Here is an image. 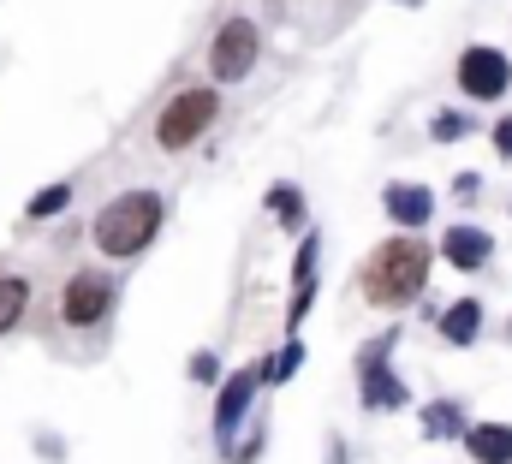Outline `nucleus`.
Returning <instances> with one entry per match:
<instances>
[{"label": "nucleus", "instance_id": "obj_13", "mask_svg": "<svg viewBox=\"0 0 512 464\" xmlns=\"http://www.w3.org/2000/svg\"><path fill=\"white\" fill-rule=\"evenodd\" d=\"M477 328H483V304H477V298H459L453 310H441V334H447V346H471Z\"/></svg>", "mask_w": 512, "mask_h": 464}, {"label": "nucleus", "instance_id": "obj_20", "mask_svg": "<svg viewBox=\"0 0 512 464\" xmlns=\"http://www.w3.org/2000/svg\"><path fill=\"white\" fill-rule=\"evenodd\" d=\"M191 381H215V351H197L191 357Z\"/></svg>", "mask_w": 512, "mask_h": 464}, {"label": "nucleus", "instance_id": "obj_3", "mask_svg": "<svg viewBox=\"0 0 512 464\" xmlns=\"http://www.w3.org/2000/svg\"><path fill=\"white\" fill-rule=\"evenodd\" d=\"M215 119H221V96H215V90H203V84H197V90H179V96L155 114V143H161V149H191Z\"/></svg>", "mask_w": 512, "mask_h": 464}, {"label": "nucleus", "instance_id": "obj_22", "mask_svg": "<svg viewBox=\"0 0 512 464\" xmlns=\"http://www.w3.org/2000/svg\"><path fill=\"white\" fill-rule=\"evenodd\" d=\"M507 334H512V328H507Z\"/></svg>", "mask_w": 512, "mask_h": 464}, {"label": "nucleus", "instance_id": "obj_9", "mask_svg": "<svg viewBox=\"0 0 512 464\" xmlns=\"http://www.w3.org/2000/svg\"><path fill=\"white\" fill-rule=\"evenodd\" d=\"M441 256H447V268H459V274H477V268H489V256H495V238L483 227H447L441 238Z\"/></svg>", "mask_w": 512, "mask_h": 464}, {"label": "nucleus", "instance_id": "obj_5", "mask_svg": "<svg viewBox=\"0 0 512 464\" xmlns=\"http://www.w3.org/2000/svg\"><path fill=\"white\" fill-rule=\"evenodd\" d=\"M256 54H262L256 24L251 18H227V24L215 30V42H209V72H215L221 84H239V78H251Z\"/></svg>", "mask_w": 512, "mask_h": 464}, {"label": "nucleus", "instance_id": "obj_12", "mask_svg": "<svg viewBox=\"0 0 512 464\" xmlns=\"http://www.w3.org/2000/svg\"><path fill=\"white\" fill-rule=\"evenodd\" d=\"M465 453L477 464H512V429L507 423H477V429H465Z\"/></svg>", "mask_w": 512, "mask_h": 464}, {"label": "nucleus", "instance_id": "obj_15", "mask_svg": "<svg viewBox=\"0 0 512 464\" xmlns=\"http://www.w3.org/2000/svg\"><path fill=\"white\" fill-rule=\"evenodd\" d=\"M24 310H30V280H18V274H0V334H12Z\"/></svg>", "mask_w": 512, "mask_h": 464}, {"label": "nucleus", "instance_id": "obj_17", "mask_svg": "<svg viewBox=\"0 0 512 464\" xmlns=\"http://www.w3.org/2000/svg\"><path fill=\"white\" fill-rule=\"evenodd\" d=\"M66 203H72V185L60 179V185H48V191H36V197H30V221H48V215H60Z\"/></svg>", "mask_w": 512, "mask_h": 464}, {"label": "nucleus", "instance_id": "obj_18", "mask_svg": "<svg viewBox=\"0 0 512 464\" xmlns=\"http://www.w3.org/2000/svg\"><path fill=\"white\" fill-rule=\"evenodd\" d=\"M298 363H304V346L292 340V346H286V351H280V357H274V363H268V369H262V381H286V375H292Z\"/></svg>", "mask_w": 512, "mask_h": 464}, {"label": "nucleus", "instance_id": "obj_6", "mask_svg": "<svg viewBox=\"0 0 512 464\" xmlns=\"http://www.w3.org/2000/svg\"><path fill=\"white\" fill-rule=\"evenodd\" d=\"M393 340H399V334H382L376 346H364V357H358V375H364V411H405V405H411L405 381L382 363Z\"/></svg>", "mask_w": 512, "mask_h": 464}, {"label": "nucleus", "instance_id": "obj_7", "mask_svg": "<svg viewBox=\"0 0 512 464\" xmlns=\"http://www.w3.org/2000/svg\"><path fill=\"white\" fill-rule=\"evenodd\" d=\"M507 84H512V60L501 48H465L459 54V90L465 96L495 102V96H507Z\"/></svg>", "mask_w": 512, "mask_h": 464}, {"label": "nucleus", "instance_id": "obj_21", "mask_svg": "<svg viewBox=\"0 0 512 464\" xmlns=\"http://www.w3.org/2000/svg\"><path fill=\"white\" fill-rule=\"evenodd\" d=\"M495 149H501V155H512V119H501V125H495Z\"/></svg>", "mask_w": 512, "mask_h": 464}, {"label": "nucleus", "instance_id": "obj_19", "mask_svg": "<svg viewBox=\"0 0 512 464\" xmlns=\"http://www.w3.org/2000/svg\"><path fill=\"white\" fill-rule=\"evenodd\" d=\"M429 131H435V143H453V137H465V131H471V119H465V114H435Z\"/></svg>", "mask_w": 512, "mask_h": 464}, {"label": "nucleus", "instance_id": "obj_2", "mask_svg": "<svg viewBox=\"0 0 512 464\" xmlns=\"http://www.w3.org/2000/svg\"><path fill=\"white\" fill-rule=\"evenodd\" d=\"M161 221H167V203H161L155 191H126V197H114V203L96 209L90 238H96L102 256H137V250L155 244Z\"/></svg>", "mask_w": 512, "mask_h": 464}, {"label": "nucleus", "instance_id": "obj_10", "mask_svg": "<svg viewBox=\"0 0 512 464\" xmlns=\"http://www.w3.org/2000/svg\"><path fill=\"white\" fill-rule=\"evenodd\" d=\"M298 274H292V304H286V328H298L304 316H310V298H316V238L304 232V250H298V262H292Z\"/></svg>", "mask_w": 512, "mask_h": 464}, {"label": "nucleus", "instance_id": "obj_1", "mask_svg": "<svg viewBox=\"0 0 512 464\" xmlns=\"http://www.w3.org/2000/svg\"><path fill=\"white\" fill-rule=\"evenodd\" d=\"M423 280H429V250L417 238H387L364 262V298L376 310H405L423 292Z\"/></svg>", "mask_w": 512, "mask_h": 464}, {"label": "nucleus", "instance_id": "obj_16", "mask_svg": "<svg viewBox=\"0 0 512 464\" xmlns=\"http://www.w3.org/2000/svg\"><path fill=\"white\" fill-rule=\"evenodd\" d=\"M268 209L280 215V227H304V197H298L292 185H274V191H268Z\"/></svg>", "mask_w": 512, "mask_h": 464}, {"label": "nucleus", "instance_id": "obj_4", "mask_svg": "<svg viewBox=\"0 0 512 464\" xmlns=\"http://www.w3.org/2000/svg\"><path fill=\"white\" fill-rule=\"evenodd\" d=\"M114 298H120L114 274L84 268V274H72V280H66V292H60V322H66V328H96V322H108V316H114Z\"/></svg>", "mask_w": 512, "mask_h": 464}, {"label": "nucleus", "instance_id": "obj_8", "mask_svg": "<svg viewBox=\"0 0 512 464\" xmlns=\"http://www.w3.org/2000/svg\"><path fill=\"white\" fill-rule=\"evenodd\" d=\"M256 387H262V369H239L227 387H221V405H215V441L221 447H233V435H239V423H245V411H251Z\"/></svg>", "mask_w": 512, "mask_h": 464}, {"label": "nucleus", "instance_id": "obj_11", "mask_svg": "<svg viewBox=\"0 0 512 464\" xmlns=\"http://www.w3.org/2000/svg\"><path fill=\"white\" fill-rule=\"evenodd\" d=\"M382 209L399 221V227H423V221L435 215V197H429L423 185H387V191H382Z\"/></svg>", "mask_w": 512, "mask_h": 464}, {"label": "nucleus", "instance_id": "obj_14", "mask_svg": "<svg viewBox=\"0 0 512 464\" xmlns=\"http://www.w3.org/2000/svg\"><path fill=\"white\" fill-rule=\"evenodd\" d=\"M471 423H465V411L453 405V399H435L429 411H423V435L429 441H453V435H465Z\"/></svg>", "mask_w": 512, "mask_h": 464}]
</instances>
